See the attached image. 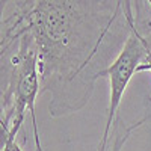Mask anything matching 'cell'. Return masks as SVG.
<instances>
[{
  "label": "cell",
  "mask_w": 151,
  "mask_h": 151,
  "mask_svg": "<svg viewBox=\"0 0 151 151\" xmlns=\"http://www.w3.org/2000/svg\"><path fill=\"white\" fill-rule=\"evenodd\" d=\"M148 3H150V6H151V0H148Z\"/></svg>",
  "instance_id": "obj_7"
},
{
  "label": "cell",
  "mask_w": 151,
  "mask_h": 151,
  "mask_svg": "<svg viewBox=\"0 0 151 151\" xmlns=\"http://www.w3.org/2000/svg\"><path fill=\"white\" fill-rule=\"evenodd\" d=\"M116 8L122 9L124 12V17H125V21H127L129 27L133 33H139L136 29V24H134V15H133V8H132V0H118L116 3Z\"/></svg>",
  "instance_id": "obj_4"
},
{
  "label": "cell",
  "mask_w": 151,
  "mask_h": 151,
  "mask_svg": "<svg viewBox=\"0 0 151 151\" xmlns=\"http://www.w3.org/2000/svg\"><path fill=\"white\" fill-rule=\"evenodd\" d=\"M2 119L0 133L17 136L26 112L30 113L35 151H42L41 137L38 132L35 101L40 95L41 85V59L40 48L33 35L23 33L18 40L2 45Z\"/></svg>",
  "instance_id": "obj_2"
},
{
  "label": "cell",
  "mask_w": 151,
  "mask_h": 151,
  "mask_svg": "<svg viewBox=\"0 0 151 151\" xmlns=\"http://www.w3.org/2000/svg\"><path fill=\"white\" fill-rule=\"evenodd\" d=\"M148 50H150V47H148V42L145 38L141 33L132 32V35L125 41L119 55L115 58V60L107 68L94 74V80H97L100 77H107L109 85H110L107 119H106V125H104V130L101 134V141H100V145H98V151H106L113 118H115V113L121 104L122 95H124L125 89H127V86H129L132 77L134 76V73H137V68H139L142 60L145 59Z\"/></svg>",
  "instance_id": "obj_3"
},
{
  "label": "cell",
  "mask_w": 151,
  "mask_h": 151,
  "mask_svg": "<svg viewBox=\"0 0 151 151\" xmlns=\"http://www.w3.org/2000/svg\"><path fill=\"white\" fill-rule=\"evenodd\" d=\"M17 136H6L2 139V151H23L15 141Z\"/></svg>",
  "instance_id": "obj_5"
},
{
  "label": "cell",
  "mask_w": 151,
  "mask_h": 151,
  "mask_svg": "<svg viewBox=\"0 0 151 151\" xmlns=\"http://www.w3.org/2000/svg\"><path fill=\"white\" fill-rule=\"evenodd\" d=\"M139 71H150L151 73V50H148L145 59L142 60V64L139 65V68H137V73Z\"/></svg>",
  "instance_id": "obj_6"
},
{
  "label": "cell",
  "mask_w": 151,
  "mask_h": 151,
  "mask_svg": "<svg viewBox=\"0 0 151 151\" xmlns=\"http://www.w3.org/2000/svg\"><path fill=\"white\" fill-rule=\"evenodd\" d=\"M83 0H36L29 30L40 48L41 80L77 79L97 55L83 40Z\"/></svg>",
  "instance_id": "obj_1"
}]
</instances>
